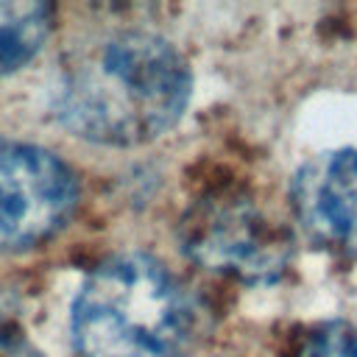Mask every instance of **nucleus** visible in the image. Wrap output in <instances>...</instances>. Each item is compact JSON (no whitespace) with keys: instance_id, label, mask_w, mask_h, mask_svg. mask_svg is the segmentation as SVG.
<instances>
[{"instance_id":"1","label":"nucleus","mask_w":357,"mask_h":357,"mask_svg":"<svg viewBox=\"0 0 357 357\" xmlns=\"http://www.w3.org/2000/svg\"><path fill=\"white\" fill-rule=\"evenodd\" d=\"M190 95V64L167 39L120 31L84 47L61 70L53 114L81 139L131 148L170 131Z\"/></svg>"},{"instance_id":"2","label":"nucleus","mask_w":357,"mask_h":357,"mask_svg":"<svg viewBox=\"0 0 357 357\" xmlns=\"http://www.w3.org/2000/svg\"><path fill=\"white\" fill-rule=\"evenodd\" d=\"M70 326L81 357H184L198 332V307L165 262L131 251L84 279Z\"/></svg>"},{"instance_id":"3","label":"nucleus","mask_w":357,"mask_h":357,"mask_svg":"<svg viewBox=\"0 0 357 357\" xmlns=\"http://www.w3.org/2000/svg\"><path fill=\"white\" fill-rule=\"evenodd\" d=\"M181 251L204 271L243 284L279 282L293 259V237L243 192H209L178 220Z\"/></svg>"},{"instance_id":"4","label":"nucleus","mask_w":357,"mask_h":357,"mask_svg":"<svg viewBox=\"0 0 357 357\" xmlns=\"http://www.w3.org/2000/svg\"><path fill=\"white\" fill-rule=\"evenodd\" d=\"M75 204L78 181L56 153L0 137V254L56 234Z\"/></svg>"},{"instance_id":"5","label":"nucleus","mask_w":357,"mask_h":357,"mask_svg":"<svg viewBox=\"0 0 357 357\" xmlns=\"http://www.w3.org/2000/svg\"><path fill=\"white\" fill-rule=\"evenodd\" d=\"M290 204L315 245L357 257V148L307 159L290 181Z\"/></svg>"},{"instance_id":"6","label":"nucleus","mask_w":357,"mask_h":357,"mask_svg":"<svg viewBox=\"0 0 357 357\" xmlns=\"http://www.w3.org/2000/svg\"><path fill=\"white\" fill-rule=\"evenodd\" d=\"M50 6L36 0H0V75L31 61L50 33Z\"/></svg>"},{"instance_id":"7","label":"nucleus","mask_w":357,"mask_h":357,"mask_svg":"<svg viewBox=\"0 0 357 357\" xmlns=\"http://www.w3.org/2000/svg\"><path fill=\"white\" fill-rule=\"evenodd\" d=\"M298 357H357V326L349 321L315 324L304 335Z\"/></svg>"},{"instance_id":"8","label":"nucleus","mask_w":357,"mask_h":357,"mask_svg":"<svg viewBox=\"0 0 357 357\" xmlns=\"http://www.w3.org/2000/svg\"><path fill=\"white\" fill-rule=\"evenodd\" d=\"M0 357H39L20 335H11L6 326H0Z\"/></svg>"}]
</instances>
